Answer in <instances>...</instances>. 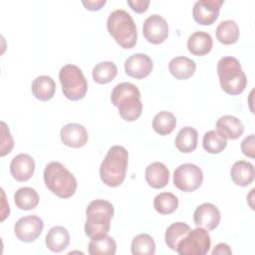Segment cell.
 Masks as SVG:
<instances>
[{"label": "cell", "mask_w": 255, "mask_h": 255, "mask_svg": "<svg viewBox=\"0 0 255 255\" xmlns=\"http://www.w3.org/2000/svg\"><path fill=\"white\" fill-rule=\"evenodd\" d=\"M112 104L118 108L121 117L127 122L137 120L142 112L138 88L128 82L118 84L112 91Z\"/></svg>", "instance_id": "1"}, {"label": "cell", "mask_w": 255, "mask_h": 255, "mask_svg": "<svg viewBox=\"0 0 255 255\" xmlns=\"http://www.w3.org/2000/svg\"><path fill=\"white\" fill-rule=\"evenodd\" d=\"M128 164V150L122 145L112 146L100 165V176L102 181L111 187L121 185L126 178Z\"/></svg>", "instance_id": "2"}, {"label": "cell", "mask_w": 255, "mask_h": 255, "mask_svg": "<svg viewBox=\"0 0 255 255\" xmlns=\"http://www.w3.org/2000/svg\"><path fill=\"white\" fill-rule=\"evenodd\" d=\"M44 182L60 198H69L76 192L78 183L72 172L59 161H51L44 169Z\"/></svg>", "instance_id": "3"}, {"label": "cell", "mask_w": 255, "mask_h": 255, "mask_svg": "<svg viewBox=\"0 0 255 255\" xmlns=\"http://www.w3.org/2000/svg\"><path fill=\"white\" fill-rule=\"evenodd\" d=\"M109 34L124 49H131L137 40L136 26L132 17L127 11L118 9L113 11L107 20Z\"/></svg>", "instance_id": "4"}, {"label": "cell", "mask_w": 255, "mask_h": 255, "mask_svg": "<svg viewBox=\"0 0 255 255\" xmlns=\"http://www.w3.org/2000/svg\"><path fill=\"white\" fill-rule=\"evenodd\" d=\"M217 75L221 89L228 95L241 94L247 86V77L240 62L231 56L222 57L217 63Z\"/></svg>", "instance_id": "5"}, {"label": "cell", "mask_w": 255, "mask_h": 255, "mask_svg": "<svg viewBox=\"0 0 255 255\" xmlns=\"http://www.w3.org/2000/svg\"><path fill=\"white\" fill-rule=\"evenodd\" d=\"M114 206L110 201L96 199L89 203L86 209L85 233L90 238L108 234L111 228V219L114 216Z\"/></svg>", "instance_id": "6"}, {"label": "cell", "mask_w": 255, "mask_h": 255, "mask_svg": "<svg viewBox=\"0 0 255 255\" xmlns=\"http://www.w3.org/2000/svg\"><path fill=\"white\" fill-rule=\"evenodd\" d=\"M64 96L71 101L82 100L88 91V83L82 70L73 64L65 65L59 72Z\"/></svg>", "instance_id": "7"}, {"label": "cell", "mask_w": 255, "mask_h": 255, "mask_svg": "<svg viewBox=\"0 0 255 255\" xmlns=\"http://www.w3.org/2000/svg\"><path fill=\"white\" fill-rule=\"evenodd\" d=\"M211 246L210 236L206 229L197 227L189 232L178 242L176 252L179 255H204Z\"/></svg>", "instance_id": "8"}, {"label": "cell", "mask_w": 255, "mask_h": 255, "mask_svg": "<svg viewBox=\"0 0 255 255\" xmlns=\"http://www.w3.org/2000/svg\"><path fill=\"white\" fill-rule=\"evenodd\" d=\"M203 181L202 170L193 163L178 165L173 172V183L181 191L192 192L200 187Z\"/></svg>", "instance_id": "9"}, {"label": "cell", "mask_w": 255, "mask_h": 255, "mask_svg": "<svg viewBox=\"0 0 255 255\" xmlns=\"http://www.w3.org/2000/svg\"><path fill=\"white\" fill-rule=\"evenodd\" d=\"M44 228L42 218L37 215L21 217L14 225L16 237L23 242H33L41 235Z\"/></svg>", "instance_id": "10"}, {"label": "cell", "mask_w": 255, "mask_h": 255, "mask_svg": "<svg viewBox=\"0 0 255 255\" xmlns=\"http://www.w3.org/2000/svg\"><path fill=\"white\" fill-rule=\"evenodd\" d=\"M142 33L149 43L154 45L161 44L168 36V24L160 15L152 14L144 20Z\"/></svg>", "instance_id": "11"}, {"label": "cell", "mask_w": 255, "mask_h": 255, "mask_svg": "<svg viewBox=\"0 0 255 255\" xmlns=\"http://www.w3.org/2000/svg\"><path fill=\"white\" fill-rule=\"evenodd\" d=\"M223 0H198L194 3L192 16L200 25H211L219 16Z\"/></svg>", "instance_id": "12"}, {"label": "cell", "mask_w": 255, "mask_h": 255, "mask_svg": "<svg viewBox=\"0 0 255 255\" xmlns=\"http://www.w3.org/2000/svg\"><path fill=\"white\" fill-rule=\"evenodd\" d=\"M219 209L212 203L205 202L196 207L193 213L194 224L206 230H214L220 223Z\"/></svg>", "instance_id": "13"}, {"label": "cell", "mask_w": 255, "mask_h": 255, "mask_svg": "<svg viewBox=\"0 0 255 255\" xmlns=\"http://www.w3.org/2000/svg\"><path fill=\"white\" fill-rule=\"evenodd\" d=\"M153 68L149 56L142 53H136L129 56L125 62V71L127 75L135 79L147 77Z\"/></svg>", "instance_id": "14"}, {"label": "cell", "mask_w": 255, "mask_h": 255, "mask_svg": "<svg viewBox=\"0 0 255 255\" xmlns=\"http://www.w3.org/2000/svg\"><path fill=\"white\" fill-rule=\"evenodd\" d=\"M62 142L70 147L79 148L84 146L88 139V131L86 128L77 123H70L65 125L60 131Z\"/></svg>", "instance_id": "15"}, {"label": "cell", "mask_w": 255, "mask_h": 255, "mask_svg": "<svg viewBox=\"0 0 255 255\" xmlns=\"http://www.w3.org/2000/svg\"><path fill=\"white\" fill-rule=\"evenodd\" d=\"M35 171V161L27 153H19L10 163V173L17 181L29 180Z\"/></svg>", "instance_id": "16"}, {"label": "cell", "mask_w": 255, "mask_h": 255, "mask_svg": "<svg viewBox=\"0 0 255 255\" xmlns=\"http://www.w3.org/2000/svg\"><path fill=\"white\" fill-rule=\"evenodd\" d=\"M145 180L152 188H163L168 183L169 170L162 162H151L145 168Z\"/></svg>", "instance_id": "17"}, {"label": "cell", "mask_w": 255, "mask_h": 255, "mask_svg": "<svg viewBox=\"0 0 255 255\" xmlns=\"http://www.w3.org/2000/svg\"><path fill=\"white\" fill-rule=\"evenodd\" d=\"M216 129L226 139H237L240 135H242L244 126L238 118L225 115L217 120Z\"/></svg>", "instance_id": "18"}, {"label": "cell", "mask_w": 255, "mask_h": 255, "mask_svg": "<svg viewBox=\"0 0 255 255\" xmlns=\"http://www.w3.org/2000/svg\"><path fill=\"white\" fill-rule=\"evenodd\" d=\"M70 233L63 226H54L48 231L45 242L49 250L55 253L64 251L70 244Z\"/></svg>", "instance_id": "19"}, {"label": "cell", "mask_w": 255, "mask_h": 255, "mask_svg": "<svg viewBox=\"0 0 255 255\" xmlns=\"http://www.w3.org/2000/svg\"><path fill=\"white\" fill-rule=\"evenodd\" d=\"M212 46V37L204 31L194 32L187 40L188 51L195 56H204L208 54L211 51Z\"/></svg>", "instance_id": "20"}, {"label": "cell", "mask_w": 255, "mask_h": 255, "mask_svg": "<svg viewBox=\"0 0 255 255\" xmlns=\"http://www.w3.org/2000/svg\"><path fill=\"white\" fill-rule=\"evenodd\" d=\"M230 175L231 179L235 184L239 186H247L254 180V166L251 162L245 160H238L232 165Z\"/></svg>", "instance_id": "21"}, {"label": "cell", "mask_w": 255, "mask_h": 255, "mask_svg": "<svg viewBox=\"0 0 255 255\" xmlns=\"http://www.w3.org/2000/svg\"><path fill=\"white\" fill-rule=\"evenodd\" d=\"M168 70L176 80H186L194 74L196 64L187 57L178 56L169 62Z\"/></svg>", "instance_id": "22"}, {"label": "cell", "mask_w": 255, "mask_h": 255, "mask_svg": "<svg viewBox=\"0 0 255 255\" xmlns=\"http://www.w3.org/2000/svg\"><path fill=\"white\" fill-rule=\"evenodd\" d=\"M31 90L36 99L46 102L54 97L56 92V84L51 77L43 75L37 77L32 82Z\"/></svg>", "instance_id": "23"}, {"label": "cell", "mask_w": 255, "mask_h": 255, "mask_svg": "<svg viewBox=\"0 0 255 255\" xmlns=\"http://www.w3.org/2000/svg\"><path fill=\"white\" fill-rule=\"evenodd\" d=\"M117 251V243L108 234L98 235L89 242V254L91 255H114Z\"/></svg>", "instance_id": "24"}, {"label": "cell", "mask_w": 255, "mask_h": 255, "mask_svg": "<svg viewBox=\"0 0 255 255\" xmlns=\"http://www.w3.org/2000/svg\"><path fill=\"white\" fill-rule=\"evenodd\" d=\"M198 132L194 128L184 127L176 134L175 146L176 148L184 153L193 151L197 146Z\"/></svg>", "instance_id": "25"}, {"label": "cell", "mask_w": 255, "mask_h": 255, "mask_svg": "<svg viewBox=\"0 0 255 255\" xmlns=\"http://www.w3.org/2000/svg\"><path fill=\"white\" fill-rule=\"evenodd\" d=\"M240 31L237 23L233 20H224L216 28V38L224 45H231L239 39Z\"/></svg>", "instance_id": "26"}, {"label": "cell", "mask_w": 255, "mask_h": 255, "mask_svg": "<svg viewBox=\"0 0 255 255\" xmlns=\"http://www.w3.org/2000/svg\"><path fill=\"white\" fill-rule=\"evenodd\" d=\"M14 202L19 209L31 210L39 203V194L32 187H21L14 194Z\"/></svg>", "instance_id": "27"}, {"label": "cell", "mask_w": 255, "mask_h": 255, "mask_svg": "<svg viewBox=\"0 0 255 255\" xmlns=\"http://www.w3.org/2000/svg\"><path fill=\"white\" fill-rule=\"evenodd\" d=\"M176 118L168 111H161L152 120V128L160 135H167L175 128Z\"/></svg>", "instance_id": "28"}, {"label": "cell", "mask_w": 255, "mask_h": 255, "mask_svg": "<svg viewBox=\"0 0 255 255\" xmlns=\"http://www.w3.org/2000/svg\"><path fill=\"white\" fill-rule=\"evenodd\" d=\"M93 79L98 84H108L112 82L117 74H118V67L114 62L111 61H104L98 63L93 69Z\"/></svg>", "instance_id": "29"}, {"label": "cell", "mask_w": 255, "mask_h": 255, "mask_svg": "<svg viewBox=\"0 0 255 255\" xmlns=\"http://www.w3.org/2000/svg\"><path fill=\"white\" fill-rule=\"evenodd\" d=\"M191 228L184 222H174L169 225L165 231L164 239L167 247L176 250L178 242L189 232Z\"/></svg>", "instance_id": "30"}, {"label": "cell", "mask_w": 255, "mask_h": 255, "mask_svg": "<svg viewBox=\"0 0 255 255\" xmlns=\"http://www.w3.org/2000/svg\"><path fill=\"white\" fill-rule=\"evenodd\" d=\"M153 207L160 214H170L178 207V199L171 192H161L153 199Z\"/></svg>", "instance_id": "31"}, {"label": "cell", "mask_w": 255, "mask_h": 255, "mask_svg": "<svg viewBox=\"0 0 255 255\" xmlns=\"http://www.w3.org/2000/svg\"><path fill=\"white\" fill-rule=\"evenodd\" d=\"M203 148L209 153H219L227 145V139L217 130H208L202 138Z\"/></svg>", "instance_id": "32"}, {"label": "cell", "mask_w": 255, "mask_h": 255, "mask_svg": "<svg viewBox=\"0 0 255 255\" xmlns=\"http://www.w3.org/2000/svg\"><path fill=\"white\" fill-rule=\"evenodd\" d=\"M130 249L133 255H153L155 253V243L150 235L141 233L132 239Z\"/></svg>", "instance_id": "33"}, {"label": "cell", "mask_w": 255, "mask_h": 255, "mask_svg": "<svg viewBox=\"0 0 255 255\" xmlns=\"http://www.w3.org/2000/svg\"><path fill=\"white\" fill-rule=\"evenodd\" d=\"M14 146V140L10 133L9 128L4 122H1V152L0 155L4 156L11 152Z\"/></svg>", "instance_id": "34"}, {"label": "cell", "mask_w": 255, "mask_h": 255, "mask_svg": "<svg viewBox=\"0 0 255 255\" xmlns=\"http://www.w3.org/2000/svg\"><path fill=\"white\" fill-rule=\"evenodd\" d=\"M241 150L244 155L254 158L255 157V147H254V134L246 136L241 141Z\"/></svg>", "instance_id": "35"}, {"label": "cell", "mask_w": 255, "mask_h": 255, "mask_svg": "<svg viewBox=\"0 0 255 255\" xmlns=\"http://www.w3.org/2000/svg\"><path fill=\"white\" fill-rule=\"evenodd\" d=\"M149 1L148 0H128V4L130 6V8L136 12V13H143L147 10L149 6Z\"/></svg>", "instance_id": "36"}, {"label": "cell", "mask_w": 255, "mask_h": 255, "mask_svg": "<svg viewBox=\"0 0 255 255\" xmlns=\"http://www.w3.org/2000/svg\"><path fill=\"white\" fill-rule=\"evenodd\" d=\"M106 0H88L83 1L82 3L86 7V9L90 11H98L106 4Z\"/></svg>", "instance_id": "37"}, {"label": "cell", "mask_w": 255, "mask_h": 255, "mask_svg": "<svg viewBox=\"0 0 255 255\" xmlns=\"http://www.w3.org/2000/svg\"><path fill=\"white\" fill-rule=\"evenodd\" d=\"M211 254L212 255H216V254H219V255L228 254V255H230V254H232V250L230 249V247L226 243H219L214 247Z\"/></svg>", "instance_id": "38"}]
</instances>
